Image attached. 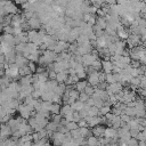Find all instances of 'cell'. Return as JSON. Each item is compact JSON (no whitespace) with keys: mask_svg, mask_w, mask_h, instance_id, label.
<instances>
[{"mask_svg":"<svg viewBox=\"0 0 146 146\" xmlns=\"http://www.w3.org/2000/svg\"><path fill=\"white\" fill-rule=\"evenodd\" d=\"M128 1H130V2H138L139 0H128Z\"/></svg>","mask_w":146,"mask_h":146,"instance_id":"74e56055","label":"cell"},{"mask_svg":"<svg viewBox=\"0 0 146 146\" xmlns=\"http://www.w3.org/2000/svg\"><path fill=\"white\" fill-rule=\"evenodd\" d=\"M89 95L86 92V91H82V92H80V96H79V100H81V102H83V103H87V100L89 99Z\"/></svg>","mask_w":146,"mask_h":146,"instance_id":"f546056e","label":"cell"},{"mask_svg":"<svg viewBox=\"0 0 146 146\" xmlns=\"http://www.w3.org/2000/svg\"><path fill=\"white\" fill-rule=\"evenodd\" d=\"M84 104H86V103H83V102H81V100H76V102H74L71 106H72V108H73L74 112H80L81 110H83Z\"/></svg>","mask_w":146,"mask_h":146,"instance_id":"ffe728a7","label":"cell"},{"mask_svg":"<svg viewBox=\"0 0 146 146\" xmlns=\"http://www.w3.org/2000/svg\"><path fill=\"white\" fill-rule=\"evenodd\" d=\"M108 113H111V105L105 104L103 107H100V108H99V114H100V115L105 116V115H106V114H108Z\"/></svg>","mask_w":146,"mask_h":146,"instance_id":"7402d4cb","label":"cell"},{"mask_svg":"<svg viewBox=\"0 0 146 146\" xmlns=\"http://www.w3.org/2000/svg\"><path fill=\"white\" fill-rule=\"evenodd\" d=\"M107 146H116V145H115V144H108Z\"/></svg>","mask_w":146,"mask_h":146,"instance_id":"f35d334b","label":"cell"},{"mask_svg":"<svg viewBox=\"0 0 146 146\" xmlns=\"http://www.w3.org/2000/svg\"><path fill=\"white\" fill-rule=\"evenodd\" d=\"M96 59H98L96 52H94V54L89 52V54H86V55L82 56V63H83L84 66H91Z\"/></svg>","mask_w":146,"mask_h":146,"instance_id":"277c9868","label":"cell"},{"mask_svg":"<svg viewBox=\"0 0 146 146\" xmlns=\"http://www.w3.org/2000/svg\"><path fill=\"white\" fill-rule=\"evenodd\" d=\"M78 124H79V127H87V125H88V122L86 121V119H81V120L78 122Z\"/></svg>","mask_w":146,"mask_h":146,"instance_id":"e575fe53","label":"cell"},{"mask_svg":"<svg viewBox=\"0 0 146 146\" xmlns=\"http://www.w3.org/2000/svg\"><path fill=\"white\" fill-rule=\"evenodd\" d=\"M27 24H29L30 27H32L33 30H36V29H39V27L41 26V21H40V18L35 17V15H34L32 18H30V19L27 21Z\"/></svg>","mask_w":146,"mask_h":146,"instance_id":"7c38bea8","label":"cell"},{"mask_svg":"<svg viewBox=\"0 0 146 146\" xmlns=\"http://www.w3.org/2000/svg\"><path fill=\"white\" fill-rule=\"evenodd\" d=\"M29 67H30V70L32 71V73H34V72H36V66H35V62H29Z\"/></svg>","mask_w":146,"mask_h":146,"instance_id":"836d02e7","label":"cell"},{"mask_svg":"<svg viewBox=\"0 0 146 146\" xmlns=\"http://www.w3.org/2000/svg\"><path fill=\"white\" fill-rule=\"evenodd\" d=\"M105 1H106V3L110 5V6H112V5H116V0H105Z\"/></svg>","mask_w":146,"mask_h":146,"instance_id":"d590c367","label":"cell"},{"mask_svg":"<svg viewBox=\"0 0 146 146\" xmlns=\"http://www.w3.org/2000/svg\"><path fill=\"white\" fill-rule=\"evenodd\" d=\"M102 64H103V70H104V72L107 74V73H112L113 72V70H114V64H113V62L112 60H108V59H104L103 62H102Z\"/></svg>","mask_w":146,"mask_h":146,"instance_id":"9c48e42d","label":"cell"},{"mask_svg":"<svg viewBox=\"0 0 146 146\" xmlns=\"http://www.w3.org/2000/svg\"><path fill=\"white\" fill-rule=\"evenodd\" d=\"M88 82L90 83V86L97 88L98 84L100 83V79H99V72H94V73H90L89 74V78H88Z\"/></svg>","mask_w":146,"mask_h":146,"instance_id":"52a82bcc","label":"cell"},{"mask_svg":"<svg viewBox=\"0 0 146 146\" xmlns=\"http://www.w3.org/2000/svg\"><path fill=\"white\" fill-rule=\"evenodd\" d=\"M34 91V87L30 86H21V90H19V98H26L27 96H31L32 92Z\"/></svg>","mask_w":146,"mask_h":146,"instance_id":"8992f818","label":"cell"},{"mask_svg":"<svg viewBox=\"0 0 146 146\" xmlns=\"http://www.w3.org/2000/svg\"><path fill=\"white\" fill-rule=\"evenodd\" d=\"M60 106H59V104H57V103H52V105H51V107H50V112L52 113V114H59L60 113Z\"/></svg>","mask_w":146,"mask_h":146,"instance_id":"cb8c5ba5","label":"cell"},{"mask_svg":"<svg viewBox=\"0 0 146 146\" xmlns=\"http://www.w3.org/2000/svg\"><path fill=\"white\" fill-rule=\"evenodd\" d=\"M105 81H106L107 83H114V82H116L113 73H107V74H106V79H105Z\"/></svg>","mask_w":146,"mask_h":146,"instance_id":"4dcf8cb0","label":"cell"},{"mask_svg":"<svg viewBox=\"0 0 146 146\" xmlns=\"http://www.w3.org/2000/svg\"><path fill=\"white\" fill-rule=\"evenodd\" d=\"M68 47H70V46H68L65 41H60V40H59V41L56 42V46H55V48H54V51H56L57 54H58V52H63L65 49H68Z\"/></svg>","mask_w":146,"mask_h":146,"instance_id":"4fadbf2b","label":"cell"},{"mask_svg":"<svg viewBox=\"0 0 146 146\" xmlns=\"http://www.w3.org/2000/svg\"><path fill=\"white\" fill-rule=\"evenodd\" d=\"M104 137L110 138V139H116L117 140V130L115 128H106L105 129V133Z\"/></svg>","mask_w":146,"mask_h":146,"instance_id":"30bf717a","label":"cell"},{"mask_svg":"<svg viewBox=\"0 0 146 146\" xmlns=\"http://www.w3.org/2000/svg\"><path fill=\"white\" fill-rule=\"evenodd\" d=\"M51 138L54 140V145L55 146H62L63 143L65 141V133H63L60 131H57V132H54L51 135Z\"/></svg>","mask_w":146,"mask_h":146,"instance_id":"5b68a950","label":"cell"},{"mask_svg":"<svg viewBox=\"0 0 146 146\" xmlns=\"http://www.w3.org/2000/svg\"><path fill=\"white\" fill-rule=\"evenodd\" d=\"M68 70L66 71H62V72H58L57 73V78H56V81L59 82V83H63V82H66V80L68 79Z\"/></svg>","mask_w":146,"mask_h":146,"instance_id":"5bb4252c","label":"cell"},{"mask_svg":"<svg viewBox=\"0 0 146 146\" xmlns=\"http://www.w3.org/2000/svg\"><path fill=\"white\" fill-rule=\"evenodd\" d=\"M33 80H34V78H33L32 74L24 75V76H22V79L19 81V84L21 86H30L31 83H33Z\"/></svg>","mask_w":146,"mask_h":146,"instance_id":"9a60e30c","label":"cell"},{"mask_svg":"<svg viewBox=\"0 0 146 146\" xmlns=\"http://www.w3.org/2000/svg\"><path fill=\"white\" fill-rule=\"evenodd\" d=\"M116 33H117V36L120 38V39H122V40H124V39H128V32L123 29V26H119L117 27V30H116Z\"/></svg>","mask_w":146,"mask_h":146,"instance_id":"d6986e66","label":"cell"},{"mask_svg":"<svg viewBox=\"0 0 146 146\" xmlns=\"http://www.w3.org/2000/svg\"><path fill=\"white\" fill-rule=\"evenodd\" d=\"M39 54H40V51L38 50V51H35V52H32V54H30L26 58L30 60V62H39Z\"/></svg>","mask_w":146,"mask_h":146,"instance_id":"603a6c76","label":"cell"},{"mask_svg":"<svg viewBox=\"0 0 146 146\" xmlns=\"http://www.w3.org/2000/svg\"><path fill=\"white\" fill-rule=\"evenodd\" d=\"M105 129H106V128H104V127H102V125H96V127H94L91 133H92L94 136H96V137H102V136H104V133H105Z\"/></svg>","mask_w":146,"mask_h":146,"instance_id":"2e32d148","label":"cell"},{"mask_svg":"<svg viewBox=\"0 0 146 146\" xmlns=\"http://www.w3.org/2000/svg\"><path fill=\"white\" fill-rule=\"evenodd\" d=\"M138 146H146V140H138Z\"/></svg>","mask_w":146,"mask_h":146,"instance_id":"8d00e7d4","label":"cell"},{"mask_svg":"<svg viewBox=\"0 0 146 146\" xmlns=\"http://www.w3.org/2000/svg\"><path fill=\"white\" fill-rule=\"evenodd\" d=\"M99 144V139L96 136H90L87 139V145L88 146H98Z\"/></svg>","mask_w":146,"mask_h":146,"instance_id":"44dd1931","label":"cell"},{"mask_svg":"<svg viewBox=\"0 0 146 146\" xmlns=\"http://www.w3.org/2000/svg\"><path fill=\"white\" fill-rule=\"evenodd\" d=\"M66 127H67V129H68L70 131H72V130L78 129V128H79V124H78V122H75V121H71V122H67V123H66Z\"/></svg>","mask_w":146,"mask_h":146,"instance_id":"83f0119b","label":"cell"},{"mask_svg":"<svg viewBox=\"0 0 146 146\" xmlns=\"http://www.w3.org/2000/svg\"><path fill=\"white\" fill-rule=\"evenodd\" d=\"M138 143H139V141H138L136 138L132 137V138L127 143V146H138Z\"/></svg>","mask_w":146,"mask_h":146,"instance_id":"d6a6232c","label":"cell"},{"mask_svg":"<svg viewBox=\"0 0 146 146\" xmlns=\"http://www.w3.org/2000/svg\"><path fill=\"white\" fill-rule=\"evenodd\" d=\"M33 110H34V108H33L32 106H30V105H27V104H25V103L22 104V105H19V107H18V112H19L21 116L24 117V119H30V116H31Z\"/></svg>","mask_w":146,"mask_h":146,"instance_id":"7a4b0ae2","label":"cell"},{"mask_svg":"<svg viewBox=\"0 0 146 146\" xmlns=\"http://www.w3.org/2000/svg\"><path fill=\"white\" fill-rule=\"evenodd\" d=\"M90 1H91V0H90Z\"/></svg>","mask_w":146,"mask_h":146,"instance_id":"ab89813d","label":"cell"},{"mask_svg":"<svg viewBox=\"0 0 146 146\" xmlns=\"http://www.w3.org/2000/svg\"><path fill=\"white\" fill-rule=\"evenodd\" d=\"M31 73H32V71L30 70L29 65H26V66L19 68V75H22V76H24V75H29V74H31Z\"/></svg>","mask_w":146,"mask_h":146,"instance_id":"d4e9b609","label":"cell"},{"mask_svg":"<svg viewBox=\"0 0 146 146\" xmlns=\"http://www.w3.org/2000/svg\"><path fill=\"white\" fill-rule=\"evenodd\" d=\"M57 57L58 56H57V52L56 51L47 49V50L43 51L42 56L39 58V64L42 65V66H44L46 64H51V63H54L57 59Z\"/></svg>","mask_w":146,"mask_h":146,"instance_id":"6da1fadb","label":"cell"},{"mask_svg":"<svg viewBox=\"0 0 146 146\" xmlns=\"http://www.w3.org/2000/svg\"><path fill=\"white\" fill-rule=\"evenodd\" d=\"M130 82H131V84H132L133 87H138V86H140L141 78H139V76H137V78H132Z\"/></svg>","mask_w":146,"mask_h":146,"instance_id":"1f68e13d","label":"cell"},{"mask_svg":"<svg viewBox=\"0 0 146 146\" xmlns=\"http://www.w3.org/2000/svg\"><path fill=\"white\" fill-rule=\"evenodd\" d=\"M88 115H90V116H97V115H99V108L96 107V106H91L90 110L88 111Z\"/></svg>","mask_w":146,"mask_h":146,"instance_id":"4316f807","label":"cell"},{"mask_svg":"<svg viewBox=\"0 0 146 146\" xmlns=\"http://www.w3.org/2000/svg\"><path fill=\"white\" fill-rule=\"evenodd\" d=\"M29 62H30V60H29V59H27V58H26L24 55H23V56H22V55H17V56H16L15 64H16V65H17V66L21 68V67L26 66V65L29 64Z\"/></svg>","mask_w":146,"mask_h":146,"instance_id":"8fae6325","label":"cell"},{"mask_svg":"<svg viewBox=\"0 0 146 146\" xmlns=\"http://www.w3.org/2000/svg\"><path fill=\"white\" fill-rule=\"evenodd\" d=\"M71 113H74V111H73V108H72V106H71L70 104H65V105L60 108V114H62L63 116H65V115H67V114H71Z\"/></svg>","mask_w":146,"mask_h":146,"instance_id":"ac0fdd59","label":"cell"},{"mask_svg":"<svg viewBox=\"0 0 146 146\" xmlns=\"http://www.w3.org/2000/svg\"><path fill=\"white\" fill-rule=\"evenodd\" d=\"M87 87H88V82L84 81V80H80V81H78V82L75 83V89H76L79 92L84 91Z\"/></svg>","mask_w":146,"mask_h":146,"instance_id":"e0dca14e","label":"cell"},{"mask_svg":"<svg viewBox=\"0 0 146 146\" xmlns=\"http://www.w3.org/2000/svg\"><path fill=\"white\" fill-rule=\"evenodd\" d=\"M127 42H128V44H129L131 48H135V47H137V46L139 44V42H140V36H139L138 34L132 33V34H130V35L128 36Z\"/></svg>","mask_w":146,"mask_h":146,"instance_id":"ba28073f","label":"cell"},{"mask_svg":"<svg viewBox=\"0 0 146 146\" xmlns=\"http://www.w3.org/2000/svg\"><path fill=\"white\" fill-rule=\"evenodd\" d=\"M26 42H21V43H17L16 47H15V50L16 52H24L25 48H26Z\"/></svg>","mask_w":146,"mask_h":146,"instance_id":"484cf974","label":"cell"},{"mask_svg":"<svg viewBox=\"0 0 146 146\" xmlns=\"http://www.w3.org/2000/svg\"><path fill=\"white\" fill-rule=\"evenodd\" d=\"M79 131H80V135L81 137H86L88 135H90V131L87 127H79Z\"/></svg>","mask_w":146,"mask_h":146,"instance_id":"f1b7e54d","label":"cell"},{"mask_svg":"<svg viewBox=\"0 0 146 146\" xmlns=\"http://www.w3.org/2000/svg\"><path fill=\"white\" fill-rule=\"evenodd\" d=\"M122 89H123V87H122L121 82H114V83L107 84L106 91L108 92V95H116V94H120L122 91Z\"/></svg>","mask_w":146,"mask_h":146,"instance_id":"3957f363","label":"cell"}]
</instances>
